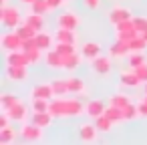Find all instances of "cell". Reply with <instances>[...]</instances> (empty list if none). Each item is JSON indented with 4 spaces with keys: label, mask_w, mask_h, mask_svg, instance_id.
I'll list each match as a JSON object with an SVG mask.
<instances>
[{
    "label": "cell",
    "mask_w": 147,
    "mask_h": 145,
    "mask_svg": "<svg viewBox=\"0 0 147 145\" xmlns=\"http://www.w3.org/2000/svg\"><path fill=\"white\" fill-rule=\"evenodd\" d=\"M85 107L87 105H83L77 97H53L49 113L53 117H61V119L79 117V115H85Z\"/></svg>",
    "instance_id": "6da1fadb"
},
{
    "label": "cell",
    "mask_w": 147,
    "mask_h": 145,
    "mask_svg": "<svg viewBox=\"0 0 147 145\" xmlns=\"http://www.w3.org/2000/svg\"><path fill=\"white\" fill-rule=\"evenodd\" d=\"M0 22L6 28H16L22 24V12L16 6H2L0 8Z\"/></svg>",
    "instance_id": "7a4b0ae2"
},
{
    "label": "cell",
    "mask_w": 147,
    "mask_h": 145,
    "mask_svg": "<svg viewBox=\"0 0 147 145\" xmlns=\"http://www.w3.org/2000/svg\"><path fill=\"white\" fill-rule=\"evenodd\" d=\"M18 133H20V137L24 139V141H28V143H36V141H40L42 139V127H38L36 123H22L20 125V129H18Z\"/></svg>",
    "instance_id": "3957f363"
},
{
    "label": "cell",
    "mask_w": 147,
    "mask_h": 145,
    "mask_svg": "<svg viewBox=\"0 0 147 145\" xmlns=\"http://www.w3.org/2000/svg\"><path fill=\"white\" fill-rule=\"evenodd\" d=\"M115 34H117V38H121V40H131V38H135L137 34H141L139 30H137V26H135V22H133V18L131 20H123V22H119V24H115Z\"/></svg>",
    "instance_id": "277c9868"
},
{
    "label": "cell",
    "mask_w": 147,
    "mask_h": 145,
    "mask_svg": "<svg viewBox=\"0 0 147 145\" xmlns=\"http://www.w3.org/2000/svg\"><path fill=\"white\" fill-rule=\"evenodd\" d=\"M6 113L10 115L12 123H26V119H28V115H30V111H28V105H24L22 101L14 103L10 109H6Z\"/></svg>",
    "instance_id": "5b68a950"
},
{
    "label": "cell",
    "mask_w": 147,
    "mask_h": 145,
    "mask_svg": "<svg viewBox=\"0 0 147 145\" xmlns=\"http://www.w3.org/2000/svg\"><path fill=\"white\" fill-rule=\"evenodd\" d=\"M57 24H59L61 28L77 30V28L81 26V18H79L75 12H71V10H65V12H61V14L57 16Z\"/></svg>",
    "instance_id": "8992f818"
},
{
    "label": "cell",
    "mask_w": 147,
    "mask_h": 145,
    "mask_svg": "<svg viewBox=\"0 0 147 145\" xmlns=\"http://www.w3.org/2000/svg\"><path fill=\"white\" fill-rule=\"evenodd\" d=\"M22 38L18 36V32H4L2 38H0V45H2V49L8 53V51H16V49H22Z\"/></svg>",
    "instance_id": "52a82bcc"
},
{
    "label": "cell",
    "mask_w": 147,
    "mask_h": 145,
    "mask_svg": "<svg viewBox=\"0 0 147 145\" xmlns=\"http://www.w3.org/2000/svg\"><path fill=\"white\" fill-rule=\"evenodd\" d=\"M131 18H133V12L127 6H113L109 10V22L113 26L119 24V22H123V20H131Z\"/></svg>",
    "instance_id": "ba28073f"
},
{
    "label": "cell",
    "mask_w": 147,
    "mask_h": 145,
    "mask_svg": "<svg viewBox=\"0 0 147 145\" xmlns=\"http://www.w3.org/2000/svg\"><path fill=\"white\" fill-rule=\"evenodd\" d=\"M6 77L12 83H24L28 79V67H16V65H6Z\"/></svg>",
    "instance_id": "9c48e42d"
},
{
    "label": "cell",
    "mask_w": 147,
    "mask_h": 145,
    "mask_svg": "<svg viewBox=\"0 0 147 145\" xmlns=\"http://www.w3.org/2000/svg\"><path fill=\"white\" fill-rule=\"evenodd\" d=\"M99 133H101V131L97 129L95 121H93V123H83V125L79 127V137H81V141H85V143H93V141H97Z\"/></svg>",
    "instance_id": "30bf717a"
},
{
    "label": "cell",
    "mask_w": 147,
    "mask_h": 145,
    "mask_svg": "<svg viewBox=\"0 0 147 145\" xmlns=\"http://www.w3.org/2000/svg\"><path fill=\"white\" fill-rule=\"evenodd\" d=\"M119 83H121V87L123 89H137L139 85H143V81L137 77V73L131 69V71H123L121 75H119Z\"/></svg>",
    "instance_id": "8fae6325"
},
{
    "label": "cell",
    "mask_w": 147,
    "mask_h": 145,
    "mask_svg": "<svg viewBox=\"0 0 147 145\" xmlns=\"http://www.w3.org/2000/svg\"><path fill=\"white\" fill-rule=\"evenodd\" d=\"M6 65H16V67H28V57L24 53V49H16V51H8L6 53Z\"/></svg>",
    "instance_id": "7c38bea8"
},
{
    "label": "cell",
    "mask_w": 147,
    "mask_h": 145,
    "mask_svg": "<svg viewBox=\"0 0 147 145\" xmlns=\"http://www.w3.org/2000/svg\"><path fill=\"white\" fill-rule=\"evenodd\" d=\"M57 97L55 95V89L51 83H42V85H36L30 89V99H53Z\"/></svg>",
    "instance_id": "4fadbf2b"
},
{
    "label": "cell",
    "mask_w": 147,
    "mask_h": 145,
    "mask_svg": "<svg viewBox=\"0 0 147 145\" xmlns=\"http://www.w3.org/2000/svg\"><path fill=\"white\" fill-rule=\"evenodd\" d=\"M109 55L115 57V59H123V57H129L131 55V49H129V42L127 40H121L117 38L111 47H109Z\"/></svg>",
    "instance_id": "5bb4252c"
},
{
    "label": "cell",
    "mask_w": 147,
    "mask_h": 145,
    "mask_svg": "<svg viewBox=\"0 0 147 145\" xmlns=\"http://www.w3.org/2000/svg\"><path fill=\"white\" fill-rule=\"evenodd\" d=\"M45 63L49 65V69H55V71L65 69V65H63V55H61L57 49L45 51Z\"/></svg>",
    "instance_id": "9a60e30c"
},
{
    "label": "cell",
    "mask_w": 147,
    "mask_h": 145,
    "mask_svg": "<svg viewBox=\"0 0 147 145\" xmlns=\"http://www.w3.org/2000/svg\"><path fill=\"white\" fill-rule=\"evenodd\" d=\"M91 69H93L97 75H107V73L111 71V55H109V57L99 55L97 59H93V61H91Z\"/></svg>",
    "instance_id": "2e32d148"
},
{
    "label": "cell",
    "mask_w": 147,
    "mask_h": 145,
    "mask_svg": "<svg viewBox=\"0 0 147 145\" xmlns=\"http://www.w3.org/2000/svg\"><path fill=\"white\" fill-rule=\"evenodd\" d=\"M105 109H107V107H105L103 101H99V99H91V101L87 103V107H85V115H87L89 119H95V117L103 115Z\"/></svg>",
    "instance_id": "e0dca14e"
},
{
    "label": "cell",
    "mask_w": 147,
    "mask_h": 145,
    "mask_svg": "<svg viewBox=\"0 0 147 145\" xmlns=\"http://www.w3.org/2000/svg\"><path fill=\"white\" fill-rule=\"evenodd\" d=\"M36 47L40 49V51H51V49H55V42H57V38H55V34H49V32H36Z\"/></svg>",
    "instance_id": "ac0fdd59"
},
{
    "label": "cell",
    "mask_w": 147,
    "mask_h": 145,
    "mask_svg": "<svg viewBox=\"0 0 147 145\" xmlns=\"http://www.w3.org/2000/svg\"><path fill=\"white\" fill-rule=\"evenodd\" d=\"M81 55H83V59L93 61V59H97V57L101 55V45H99V42L89 40V42H85V45L81 47Z\"/></svg>",
    "instance_id": "d6986e66"
},
{
    "label": "cell",
    "mask_w": 147,
    "mask_h": 145,
    "mask_svg": "<svg viewBox=\"0 0 147 145\" xmlns=\"http://www.w3.org/2000/svg\"><path fill=\"white\" fill-rule=\"evenodd\" d=\"M55 38H57V42H69V45H75V42H77L75 30H71V28H61V26H59V30L55 32Z\"/></svg>",
    "instance_id": "ffe728a7"
},
{
    "label": "cell",
    "mask_w": 147,
    "mask_h": 145,
    "mask_svg": "<svg viewBox=\"0 0 147 145\" xmlns=\"http://www.w3.org/2000/svg\"><path fill=\"white\" fill-rule=\"evenodd\" d=\"M129 103H131V97L125 95V93H113V95L109 97V105L119 107V109H125Z\"/></svg>",
    "instance_id": "44dd1931"
},
{
    "label": "cell",
    "mask_w": 147,
    "mask_h": 145,
    "mask_svg": "<svg viewBox=\"0 0 147 145\" xmlns=\"http://www.w3.org/2000/svg\"><path fill=\"white\" fill-rule=\"evenodd\" d=\"M105 115L115 123V127L117 125H121L123 121H125V117H123V109H119V107H113V105H107V109H105Z\"/></svg>",
    "instance_id": "7402d4cb"
},
{
    "label": "cell",
    "mask_w": 147,
    "mask_h": 145,
    "mask_svg": "<svg viewBox=\"0 0 147 145\" xmlns=\"http://www.w3.org/2000/svg\"><path fill=\"white\" fill-rule=\"evenodd\" d=\"M24 22H26L28 26H32L36 32H40V30H42V24H45V18H42V14L28 12V16H24Z\"/></svg>",
    "instance_id": "603a6c76"
},
{
    "label": "cell",
    "mask_w": 147,
    "mask_h": 145,
    "mask_svg": "<svg viewBox=\"0 0 147 145\" xmlns=\"http://www.w3.org/2000/svg\"><path fill=\"white\" fill-rule=\"evenodd\" d=\"M81 59H83V55L71 53V55H65V57H63V65H65L67 71H75V69L81 65Z\"/></svg>",
    "instance_id": "cb8c5ba5"
},
{
    "label": "cell",
    "mask_w": 147,
    "mask_h": 145,
    "mask_svg": "<svg viewBox=\"0 0 147 145\" xmlns=\"http://www.w3.org/2000/svg\"><path fill=\"white\" fill-rule=\"evenodd\" d=\"M53 115L49 113V111H42V113H32V123H36L38 127H51V123H53Z\"/></svg>",
    "instance_id": "d4e9b609"
},
{
    "label": "cell",
    "mask_w": 147,
    "mask_h": 145,
    "mask_svg": "<svg viewBox=\"0 0 147 145\" xmlns=\"http://www.w3.org/2000/svg\"><path fill=\"white\" fill-rule=\"evenodd\" d=\"M93 121H95V125H97V129H99L101 133H109V131L115 127V123H113L105 113H103V115H99V117H95Z\"/></svg>",
    "instance_id": "484cf974"
},
{
    "label": "cell",
    "mask_w": 147,
    "mask_h": 145,
    "mask_svg": "<svg viewBox=\"0 0 147 145\" xmlns=\"http://www.w3.org/2000/svg\"><path fill=\"white\" fill-rule=\"evenodd\" d=\"M67 83H69L71 95H81V93H85V81H83V79H79V77H69Z\"/></svg>",
    "instance_id": "4316f807"
},
{
    "label": "cell",
    "mask_w": 147,
    "mask_h": 145,
    "mask_svg": "<svg viewBox=\"0 0 147 145\" xmlns=\"http://www.w3.org/2000/svg\"><path fill=\"white\" fill-rule=\"evenodd\" d=\"M51 85H53L57 97H65V95L71 93V91H69V83H67V79H53Z\"/></svg>",
    "instance_id": "83f0119b"
},
{
    "label": "cell",
    "mask_w": 147,
    "mask_h": 145,
    "mask_svg": "<svg viewBox=\"0 0 147 145\" xmlns=\"http://www.w3.org/2000/svg\"><path fill=\"white\" fill-rule=\"evenodd\" d=\"M20 99L14 95V93H2V95H0V109H2V111H6V109H10L14 103H18Z\"/></svg>",
    "instance_id": "f1b7e54d"
},
{
    "label": "cell",
    "mask_w": 147,
    "mask_h": 145,
    "mask_svg": "<svg viewBox=\"0 0 147 145\" xmlns=\"http://www.w3.org/2000/svg\"><path fill=\"white\" fill-rule=\"evenodd\" d=\"M16 139V131L12 127H4L0 129V145H10Z\"/></svg>",
    "instance_id": "f546056e"
},
{
    "label": "cell",
    "mask_w": 147,
    "mask_h": 145,
    "mask_svg": "<svg viewBox=\"0 0 147 145\" xmlns=\"http://www.w3.org/2000/svg\"><path fill=\"white\" fill-rule=\"evenodd\" d=\"M14 30L18 32V36H20L22 40H26V38H34V36H36V30H34L32 26H28L26 22H22V24H18V26H16Z\"/></svg>",
    "instance_id": "4dcf8cb0"
},
{
    "label": "cell",
    "mask_w": 147,
    "mask_h": 145,
    "mask_svg": "<svg viewBox=\"0 0 147 145\" xmlns=\"http://www.w3.org/2000/svg\"><path fill=\"white\" fill-rule=\"evenodd\" d=\"M49 107H51V99H30V109H32V113L49 111Z\"/></svg>",
    "instance_id": "1f68e13d"
},
{
    "label": "cell",
    "mask_w": 147,
    "mask_h": 145,
    "mask_svg": "<svg viewBox=\"0 0 147 145\" xmlns=\"http://www.w3.org/2000/svg\"><path fill=\"white\" fill-rule=\"evenodd\" d=\"M129 49H131V53H143V49H147V40L141 34H137L135 38L129 40Z\"/></svg>",
    "instance_id": "d6a6232c"
},
{
    "label": "cell",
    "mask_w": 147,
    "mask_h": 145,
    "mask_svg": "<svg viewBox=\"0 0 147 145\" xmlns=\"http://www.w3.org/2000/svg\"><path fill=\"white\" fill-rule=\"evenodd\" d=\"M145 63H147V57L143 53H131L129 55V69H137V67H141Z\"/></svg>",
    "instance_id": "836d02e7"
},
{
    "label": "cell",
    "mask_w": 147,
    "mask_h": 145,
    "mask_svg": "<svg viewBox=\"0 0 147 145\" xmlns=\"http://www.w3.org/2000/svg\"><path fill=\"white\" fill-rule=\"evenodd\" d=\"M51 10V6H49V2L47 0H34V2L30 4V12H36V14H47Z\"/></svg>",
    "instance_id": "e575fe53"
},
{
    "label": "cell",
    "mask_w": 147,
    "mask_h": 145,
    "mask_svg": "<svg viewBox=\"0 0 147 145\" xmlns=\"http://www.w3.org/2000/svg\"><path fill=\"white\" fill-rule=\"evenodd\" d=\"M123 117H125V121H133V119H137L139 117V109H137V103H129L125 109H123Z\"/></svg>",
    "instance_id": "d590c367"
},
{
    "label": "cell",
    "mask_w": 147,
    "mask_h": 145,
    "mask_svg": "<svg viewBox=\"0 0 147 145\" xmlns=\"http://www.w3.org/2000/svg\"><path fill=\"white\" fill-rule=\"evenodd\" d=\"M26 53V57H28V63L34 67V65H38L40 61H42V51L40 49H30V51H24Z\"/></svg>",
    "instance_id": "8d00e7d4"
},
{
    "label": "cell",
    "mask_w": 147,
    "mask_h": 145,
    "mask_svg": "<svg viewBox=\"0 0 147 145\" xmlns=\"http://www.w3.org/2000/svg\"><path fill=\"white\" fill-rule=\"evenodd\" d=\"M55 49L65 57V55H71V53H77V49H75V45H69V42H57L55 45Z\"/></svg>",
    "instance_id": "74e56055"
},
{
    "label": "cell",
    "mask_w": 147,
    "mask_h": 145,
    "mask_svg": "<svg viewBox=\"0 0 147 145\" xmlns=\"http://www.w3.org/2000/svg\"><path fill=\"white\" fill-rule=\"evenodd\" d=\"M133 22H135V26H137L139 32L147 30V16H133Z\"/></svg>",
    "instance_id": "f35d334b"
},
{
    "label": "cell",
    "mask_w": 147,
    "mask_h": 145,
    "mask_svg": "<svg viewBox=\"0 0 147 145\" xmlns=\"http://www.w3.org/2000/svg\"><path fill=\"white\" fill-rule=\"evenodd\" d=\"M135 73H137V77L143 81V83H147V63L145 65H141V67H137V69H133Z\"/></svg>",
    "instance_id": "ab89813d"
},
{
    "label": "cell",
    "mask_w": 147,
    "mask_h": 145,
    "mask_svg": "<svg viewBox=\"0 0 147 145\" xmlns=\"http://www.w3.org/2000/svg\"><path fill=\"white\" fill-rule=\"evenodd\" d=\"M137 109H139V117H145L147 119V101H145V97L137 103Z\"/></svg>",
    "instance_id": "60d3db41"
},
{
    "label": "cell",
    "mask_w": 147,
    "mask_h": 145,
    "mask_svg": "<svg viewBox=\"0 0 147 145\" xmlns=\"http://www.w3.org/2000/svg\"><path fill=\"white\" fill-rule=\"evenodd\" d=\"M83 4L89 8V10H97L101 6V0H83Z\"/></svg>",
    "instance_id": "b9f144b4"
},
{
    "label": "cell",
    "mask_w": 147,
    "mask_h": 145,
    "mask_svg": "<svg viewBox=\"0 0 147 145\" xmlns=\"http://www.w3.org/2000/svg\"><path fill=\"white\" fill-rule=\"evenodd\" d=\"M49 2V6H51V10H55V8H61V6H65L69 0H47Z\"/></svg>",
    "instance_id": "7bdbcfd3"
},
{
    "label": "cell",
    "mask_w": 147,
    "mask_h": 145,
    "mask_svg": "<svg viewBox=\"0 0 147 145\" xmlns=\"http://www.w3.org/2000/svg\"><path fill=\"white\" fill-rule=\"evenodd\" d=\"M20 2H22V4H28V6H30V4L34 2V0H20Z\"/></svg>",
    "instance_id": "ee69618b"
},
{
    "label": "cell",
    "mask_w": 147,
    "mask_h": 145,
    "mask_svg": "<svg viewBox=\"0 0 147 145\" xmlns=\"http://www.w3.org/2000/svg\"><path fill=\"white\" fill-rule=\"evenodd\" d=\"M0 4H2V6H8V0H0Z\"/></svg>",
    "instance_id": "f6af8a7d"
},
{
    "label": "cell",
    "mask_w": 147,
    "mask_h": 145,
    "mask_svg": "<svg viewBox=\"0 0 147 145\" xmlns=\"http://www.w3.org/2000/svg\"><path fill=\"white\" fill-rule=\"evenodd\" d=\"M141 36H143V38L147 40V30H143V32H141Z\"/></svg>",
    "instance_id": "bcb514c9"
},
{
    "label": "cell",
    "mask_w": 147,
    "mask_h": 145,
    "mask_svg": "<svg viewBox=\"0 0 147 145\" xmlns=\"http://www.w3.org/2000/svg\"><path fill=\"white\" fill-rule=\"evenodd\" d=\"M145 93H147V83H145Z\"/></svg>",
    "instance_id": "7dc6e473"
},
{
    "label": "cell",
    "mask_w": 147,
    "mask_h": 145,
    "mask_svg": "<svg viewBox=\"0 0 147 145\" xmlns=\"http://www.w3.org/2000/svg\"><path fill=\"white\" fill-rule=\"evenodd\" d=\"M145 101H147V93H145Z\"/></svg>",
    "instance_id": "c3c4849f"
}]
</instances>
